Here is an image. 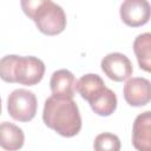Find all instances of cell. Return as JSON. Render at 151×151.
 <instances>
[{"mask_svg": "<svg viewBox=\"0 0 151 151\" xmlns=\"http://www.w3.org/2000/svg\"><path fill=\"white\" fill-rule=\"evenodd\" d=\"M20 5L42 34L57 35L66 28V14L58 4L51 0H22Z\"/></svg>", "mask_w": 151, "mask_h": 151, "instance_id": "obj_3", "label": "cell"}, {"mask_svg": "<svg viewBox=\"0 0 151 151\" xmlns=\"http://www.w3.org/2000/svg\"><path fill=\"white\" fill-rule=\"evenodd\" d=\"M38 107L37 97L26 88L14 90L7 98V111L18 122H29L35 117Z\"/></svg>", "mask_w": 151, "mask_h": 151, "instance_id": "obj_4", "label": "cell"}, {"mask_svg": "<svg viewBox=\"0 0 151 151\" xmlns=\"http://www.w3.org/2000/svg\"><path fill=\"white\" fill-rule=\"evenodd\" d=\"M133 52L139 64V67L151 73V32H145L133 41Z\"/></svg>", "mask_w": 151, "mask_h": 151, "instance_id": "obj_12", "label": "cell"}, {"mask_svg": "<svg viewBox=\"0 0 151 151\" xmlns=\"http://www.w3.org/2000/svg\"><path fill=\"white\" fill-rule=\"evenodd\" d=\"M77 84L78 81L76 80L73 73L65 68L54 71L50 80V87L53 96L70 99H73L76 94Z\"/></svg>", "mask_w": 151, "mask_h": 151, "instance_id": "obj_9", "label": "cell"}, {"mask_svg": "<svg viewBox=\"0 0 151 151\" xmlns=\"http://www.w3.org/2000/svg\"><path fill=\"white\" fill-rule=\"evenodd\" d=\"M93 147L94 151H120V139L110 132L99 133L94 138Z\"/></svg>", "mask_w": 151, "mask_h": 151, "instance_id": "obj_14", "label": "cell"}, {"mask_svg": "<svg viewBox=\"0 0 151 151\" xmlns=\"http://www.w3.org/2000/svg\"><path fill=\"white\" fill-rule=\"evenodd\" d=\"M42 120L47 127L66 138L74 137L81 129V117L77 103L73 99L53 94L45 100Z\"/></svg>", "mask_w": 151, "mask_h": 151, "instance_id": "obj_1", "label": "cell"}, {"mask_svg": "<svg viewBox=\"0 0 151 151\" xmlns=\"http://www.w3.org/2000/svg\"><path fill=\"white\" fill-rule=\"evenodd\" d=\"M44 74L45 64L37 57L11 54L0 60V77L6 83L33 86L41 81Z\"/></svg>", "mask_w": 151, "mask_h": 151, "instance_id": "obj_2", "label": "cell"}, {"mask_svg": "<svg viewBox=\"0 0 151 151\" xmlns=\"http://www.w3.org/2000/svg\"><path fill=\"white\" fill-rule=\"evenodd\" d=\"M103 72L113 81H124L132 76L133 67L130 59L119 52L106 54L100 63Z\"/></svg>", "mask_w": 151, "mask_h": 151, "instance_id": "obj_5", "label": "cell"}, {"mask_svg": "<svg viewBox=\"0 0 151 151\" xmlns=\"http://www.w3.org/2000/svg\"><path fill=\"white\" fill-rule=\"evenodd\" d=\"M123 94L129 105L144 106L151 101V81L142 77L131 78L125 83Z\"/></svg>", "mask_w": 151, "mask_h": 151, "instance_id": "obj_7", "label": "cell"}, {"mask_svg": "<svg viewBox=\"0 0 151 151\" xmlns=\"http://www.w3.org/2000/svg\"><path fill=\"white\" fill-rule=\"evenodd\" d=\"M132 145L137 151H151V111L136 117L132 126Z\"/></svg>", "mask_w": 151, "mask_h": 151, "instance_id": "obj_8", "label": "cell"}, {"mask_svg": "<svg viewBox=\"0 0 151 151\" xmlns=\"http://www.w3.org/2000/svg\"><path fill=\"white\" fill-rule=\"evenodd\" d=\"M24 131L8 122H2L0 125V145L6 151H18L24 146Z\"/></svg>", "mask_w": 151, "mask_h": 151, "instance_id": "obj_11", "label": "cell"}, {"mask_svg": "<svg viewBox=\"0 0 151 151\" xmlns=\"http://www.w3.org/2000/svg\"><path fill=\"white\" fill-rule=\"evenodd\" d=\"M117 103L118 100H117L116 93L109 87H106L105 91L96 100H93L90 104V106L96 114L101 116V117H107V116H111L116 111Z\"/></svg>", "mask_w": 151, "mask_h": 151, "instance_id": "obj_13", "label": "cell"}, {"mask_svg": "<svg viewBox=\"0 0 151 151\" xmlns=\"http://www.w3.org/2000/svg\"><path fill=\"white\" fill-rule=\"evenodd\" d=\"M106 86L104 80L100 76L96 73H87L84 74L77 84V91L81 96L83 99H85L88 104H91L93 100H96L104 91Z\"/></svg>", "mask_w": 151, "mask_h": 151, "instance_id": "obj_10", "label": "cell"}, {"mask_svg": "<svg viewBox=\"0 0 151 151\" xmlns=\"http://www.w3.org/2000/svg\"><path fill=\"white\" fill-rule=\"evenodd\" d=\"M120 18L130 27H139L151 19V5L146 0H125L120 5Z\"/></svg>", "mask_w": 151, "mask_h": 151, "instance_id": "obj_6", "label": "cell"}]
</instances>
